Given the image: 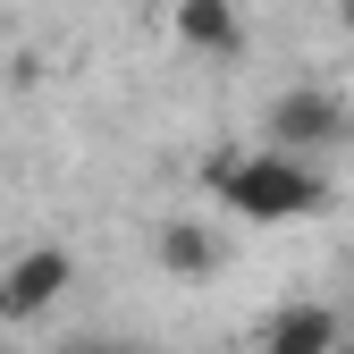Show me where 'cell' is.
<instances>
[{
  "instance_id": "6da1fadb",
  "label": "cell",
  "mask_w": 354,
  "mask_h": 354,
  "mask_svg": "<svg viewBox=\"0 0 354 354\" xmlns=\"http://www.w3.org/2000/svg\"><path fill=\"white\" fill-rule=\"evenodd\" d=\"M211 186H219V203L228 211H245V219H304V211H321V177H313V160L304 152H219L211 160Z\"/></svg>"
},
{
  "instance_id": "7a4b0ae2",
  "label": "cell",
  "mask_w": 354,
  "mask_h": 354,
  "mask_svg": "<svg viewBox=\"0 0 354 354\" xmlns=\"http://www.w3.org/2000/svg\"><path fill=\"white\" fill-rule=\"evenodd\" d=\"M68 279H76L68 245H26L9 270H0V321H42L68 295Z\"/></svg>"
},
{
  "instance_id": "3957f363",
  "label": "cell",
  "mask_w": 354,
  "mask_h": 354,
  "mask_svg": "<svg viewBox=\"0 0 354 354\" xmlns=\"http://www.w3.org/2000/svg\"><path fill=\"white\" fill-rule=\"evenodd\" d=\"M337 136H346V110H337V93H321V84H295V93L270 102V144L313 152V144H337Z\"/></svg>"
},
{
  "instance_id": "277c9868",
  "label": "cell",
  "mask_w": 354,
  "mask_h": 354,
  "mask_svg": "<svg viewBox=\"0 0 354 354\" xmlns=\"http://www.w3.org/2000/svg\"><path fill=\"white\" fill-rule=\"evenodd\" d=\"M177 42L203 59H236L245 51V9L236 0H177Z\"/></svg>"
},
{
  "instance_id": "5b68a950",
  "label": "cell",
  "mask_w": 354,
  "mask_h": 354,
  "mask_svg": "<svg viewBox=\"0 0 354 354\" xmlns=\"http://www.w3.org/2000/svg\"><path fill=\"white\" fill-rule=\"evenodd\" d=\"M261 354H337V313H321V304H287V313H270Z\"/></svg>"
},
{
  "instance_id": "8992f818",
  "label": "cell",
  "mask_w": 354,
  "mask_h": 354,
  "mask_svg": "<svg viewBox=\"0 0 354 354\" xmlns=\"http://www.w3.org/2000/svg\"><path fill=\"white\" fill-rule=\"evenodd\" d=\"M211 261H219L211 228H160V270H186V279H203Z\"/></svg>"
},
{
  "instance_id": "52a82bcc",
  "label": "cell",
  "mask_w": 354,
  "mask_h": 354,
  "mask_svg": "<svg viewBox=\"0 0 354 354\" xmlns=\"http://www.w3.org/2000/svg\"><path fill=\"white\" fill-rule=\"evenodd\" d=\"M59 354H110V346H59Z\"/></svg>"
},
{
  "instance_id": "ba28073f",
  "label": "cell",
  "mask_w": 354,
  "mask_h": 354,
  "mask_svg": "<svg viewBox=\"0 0 354 354\" xmlns=\"http://www.w3.org/2000/svg\"><path fill=\"white\" fill-rule=\"evenodd\" d=\"M346 26H354V0H346Z\"/></svg>"
}]
</instances>
